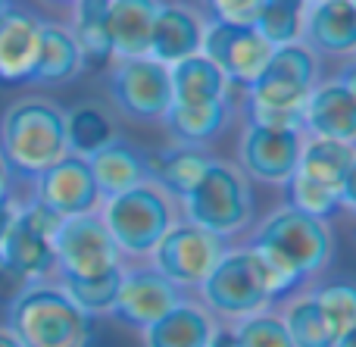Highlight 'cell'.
I'll return each instance as SVG.
<instances>
[{"label":"cell","instance_id":"18","mask_svg":"<svg viewBox=\"0 0 356 347\" xmlns=\"http://www.w3.org/2000/svg\"><path fill=\"white\" fill-rule=\"evenodd\" d=\"M303 44L309 50L347 56L356 54V3L353 0H322L307 6Z\"/></svg>","mask_w":356,"mask_h":347},{"label":"cell","instance_id":"27","mask_svg":"<svg viewBox=\"0 0 356 347\" xmlns=\"http://www.w3.org/2000/svg\"><path fill=\"white\" fill-rule=\"evenodd\" d=\"M169 81H172V104H209L228 97L225 75L203 54L169 66Z\"/></svg>","mask_w":356,"mask_h":347},{"label":"cell","instance_id":"15","mask_svg":"<svg viewBox=\"0 0 356 347\" xmlns=\"http://www.w3.org/2000/svg\"><path fill=\"white\" fill-rule=\"evenodd\" d=\"M303 150V131H278L247 125L241 135V172L266 185H284L294 175Z\"/></svg>","mask_w":356,"mask_h":347},{"label":"cell","instance_id":"38","mask_svg":"<svg viewBox=\"0 0 356 347\" xmlns=\"http://www.w3.org/2000/svg\"><path fill=\"white\" fill-rule=\"evenodd\" d=\"M16 210H19V204L13 197H0V244H3V238H6V232H10L13 219H16Z\"/></svg>","mask_w":356,"mask_h":347},{"label":"cell","instance_id":"32","mask_svg":"<svg viewBox=\"0 0 356 347\" xmlns=\"http://www.w3.org/2000/svg\"><path fill=\"white\" fill-rule=\"evenodd\" d=\"M282 323L288 329L294 347H334V332L328 329L322 310L316 307L313 294H300L294 298L282 313Z\"/></svg>","mask_w":356,"mask_h":347},{"label":"cell","instance_id":"11","mask_svg":"<svg viewBox=\"0 0 356 347\" xmlns=\"http://www.w3.org/2000/svg\"><path fill=\"white\" fill-rule=\"evenodd\" d=\"M272 44L259 35L253 25H234V22H207L203 29V47L200 54L219 66L228 85L250 88L259 79L272 56Z\"/></svg>","mask_w":356,"mask_h":347},{"label":"cell","instance_id":"4","mask_svg":"<svg viewBox=\"0 0 356 347\" xmlns=\"http://www.w3.org/2000/svg\"><path fill=\"white\" fill-rule=\"evenodd\" d=\"M181 207L188 223L222 238L244 232L247 223L253 219V197L244 172L222 160L209 163L207 172L194 185V191L181 200Z\"/></svg>","mask_w":356,"mask_h":347},{"label":"cell","instance_id":"8","mask_svg":"<svg viewBox=\"0 0 356 347\" xmlns=\"http://www.w3.org/2000/svg\"><path fill=\"white\" fill-rule=\"evenodd\" d=\"M63 225V216L38 204L35 197L29 204H19L16 219L0 244V260L10 269H16L22 279L44 282L50 273H56L54 238Z\"/></svg>","mask_w":356,"mask_h":347},{"label":"cell","instance_id":"26","mask_svg":"<svg viewBox=\"0 0 356 347\" xmlns=\"http://www.w3.org/2000/svg\"><path fill=\"white\" fill-rule=\"evenodd\" d=\"M232 106L225 100H209V104H172L163 116L166 131L175 138V144H194L203 147L213 138L222 135V129L228 125Z\"/></svg>","mask_w":356,"mask_h":347},{"label":"cell","instance_id":"10","mask_svg":"<svg viewBox=\"0 0 356 347\" xmlns=\"http://www.w3.org/2000/svg\"><path fill=\"white\" fill-rule=\"evenodd\" d=\"M56 273L88 279V275H104L110 269L122 266V250L116 248L113 235L106 232L104 219L97 213L63 219L60 232L54 238Z\"/></svg>","mask_w":356,"mask_h":347},{"label":"cell","instance_id":"16","mask_svg":"<svg viewBox=\"0 0 356 347\" xmlns=\"http://www.w3.org/2000/svg\"><path fill=\"white\" fill-rule=\"evenodd\" d=\"M44 19L38 13L10 3L0 13V85H29L41 47Z\"/></svg>","mask_w":356,"mask_h":347},{"label":"cell","instance_id":"1","mask_svg":"<svg viewBox=\"0 0 356 347\" xmlns=\"http://www.w3.org/2000/svg\"><path fill=\"white\" fill-rule=\"evenodd\" d=\"M0 154L13 175L35 179L60 156L66 147V113L44 97H22L6 106L0 116Z\"/></svg>","mask_w":356,"mask_h":347},{"label":"cell","instance_id":"45","mask_svg":"<svg viewBox=\"0 0 356 347\" xmlns=\"http://www.w3.org/2000/svg\"><path fill=\"white\" fill-rule=\"evenodd\" d=\"M50 3H69V6H72L75 0H50Z\"/></svg>","mask_w":356,"mask_h":347},{"label":"cell","instance_id":"33","mask_svg":"<svg viewBox=\"0 0 356 347\" xmlns=\"http://www.w3.org/2000/svg\"><path fill=\"white\" fill-rule=\"evenodd\" d=\"M284 191H288V207H294V210L307 213L313 219H322V223H328V219H334L341 213V194L300 175L297 169L284 181Z\"/></svg>","mask_w":356,"mask_h":347},{"label":"cell","instance_id":"39","mask_svg":"<svg viewBox=\"0 0 356 347\" xmlns=\"http://www.w3.org/2000/svg\"><path fill=\"white\" fill-rule=\"evenodd\" d=\"M334 81H338V85L344 88L347 94H350V97H353V104H356V60L347 63V66L341 69V75H338V79H334Z\"/></svg>","mask_w":356,"mask_h":347},{"label":"cell","instance_id":"30","mask_svg":"<svg viewBox=\"0 0 356 347\" xmlns=\"http://www.w3.org/2000/svg\"><path fill=\"white\" fill-rule=\"evenodd\" d=\"M119 285H122V266L110 269V273H104V275H88V279L60 275V288L88 316H110L113 304H116Z\"/></svg>","mask_w":356,"mask_h":347},{"label":"cell","instance_id":"37","mask_svg":"<svg viewBox=\"0 0 356 347\" xmlns=\"http://www.w3.org/2000/svg\"><path fill=\"white\" fill-rule=\"evenodd\" d=\"M341 207H350L356 213V156H353L350 169H347L344 181H341Z\"/></svg>","mask_w":356,"mask_h":347},{"label":"cell","instance_id":"20","mask_svg":"<svg viewBox=\"0 0 356 347\" xmlns=\"http://www.w3.org/2000/svg\"><path fill=\"white\" fill-rule=\"evenodd\" d=\"M147 160V181L156 185L166 197L184 200L194 185L200 181V175L207 172V166L213 163V156L207 154V147H194V144H172L163 147L156 154L144 156Z\"/></svg>","mask_w":356,"mask_h":347},{"label":"cell","instance_id":"46","mask_svg":"<svg viewBox=\"0 0 356 347\" xmlns=\"http://www.w3.org/2000/svg\"><path fill=\"white\" fill-rule=\"evenodd\" d=\"M313 3H322V0H307V6H313Z\"/></svg>","mask_w":356,"mask_h":347},{"label":"cell","instance_id":"31","mask_svg":"<svg viewBox=\"0 0 356 347\" xmlns=\"http://www.w3.org/2000/svg\"><path fill=\"white\" fill-rule=\"evenodd\" d=\"M303 19H307V0H263L253 29L272 47H284L303 41Z\"/></svg>","mask_w":356,"mask_h":347},{"label":"cell","instance_id":"25","mask_svg":"<svg viewBox=\"0 0 356 347\" xmlns=\"http://www.w3.org/2000/svg\"><path fill=\"white\" fill-rule=\"evenodd\" d=\"M72 38L81 50L85 69H106L113 63L110 41V0H75L72 3Z\"/></svg>","mask_w":356,"mask_h":347},{"label":"cell","instance_id":"21","mask_svg":"<svg viewBox=\"0 0 356 347\" xmlns=\"http://www.w3.org/2000/svg\"><path fill=\"white\" fill-rule=\"evenodd\" d=\"M216 335L219 323L213 313L184 298L150 329H144V347H209Z\"/></svg>","mask_w":356,"mask_h":347},{"label":"cell","instance_id":"3","mask_svg":"<svg viewBox=\"0 0 356 347\" xmlns=\"http://www.w3.org/2000/svg\"><path fill=\"white\" fill-rule=\"evenodd\" d=\"M97 210L116 248L129 257H150L160 238L175 225V210L169 197L150 181L100 200Z\"/></svg>","mask_w":356,"mask_h":347},{"label":"cell","instance_id":"5","mask_svg":"<svg viewBox=\"0 0 356 347\" xmlns=\"http://www.w3.org/2000/svg\"><path fill=\"white\" fill-rule=\"evenodd\" d=\"M197 291L203 298V307L213 316L228 319L253 316V313L266 310L272 304L263 260H259L257 248H250V244L228 250Z\"/></svg>","mask_w":356,"mask_h":347},{"label":"cell","instance_id":"13","mask_svg":"<svg viewBox=\"0 0 356 347\" xmlns=\"http://www.w3.org/2000/svg\"><path fill=\"white\" fill-rule=\"evenodd\" d=\"M184 300V291L178 285L160 275L154 266H135V269H122V285H119L116 304L113 313L122 325L129 329H150L156 319H163L172 307H178Z\"/></svg>","mask_w":356,"mask_h":347},{"label":"cell","instance_id":"2","mask_svg":"<svg viewBox=\"0 0 356 347\" xmlns=\"http://www.w3.org/2000/svg\"><path fill=\"white\" fill-rule=\"evenodd\" d=\"M6 329L22 347H91L94 316L79 310L60 285L31 282L6 304Z\"/></svg>","mask_w":356,"mask_h":347},{"label":"cell","instance_id":"22","mask_svg":"<svg viewBox=\"0 0 356 347\" xmlns=\"http://www.w3.org/2000/svg\"><path fill=\"white\" fill-rule=\"evenodd\" d=\"M85 160L91 166L94 185H97L104 200L147 181V160H144V154L131 147L129 141H122V138H113L110 144H104V147L94 150Z\"/></svg>","mask_w":356,"mask_h":347},{"label":"cell","instance_id":"6","mask_svg":"<svg viewBox=\"0 0 356 347\" xmlns=\"http://www.w3.org/2000/svg\"><path fill=\"white\" fill-rule=\"evenodd\" d=\"M247 244H259V248L272 250V254H278L282 260H288L300 275L313 279V275L322 273V269L328 266V260H332L334 238H332L328 223L313 219V216H307V213L284 204L282 210L269 213V216L253 229Z\"/></svg>","mask_w":356,"mask_h":347},{"label":"cell","instance_id":"40","mask_svg":"<svg viewBox=\"0 0 356 347\" xmlns=\"http://www.w3.org/2000/svg\"><path fill=\"white\" fill-rule=\"evenodd\" d=\"M13 179H16V175H13V169L6 166V160H3V154H0V197H13Z\"/></svg>","mask_w":356,"mask_h":347},{"label":"cell","instance_id":"29","mask_svg":"<svg viewBox=\"0 0 356 347\" xmlns=\"http://www.w3.org/2000/svg\"><path fill=\"white\" fill-rule=\"evenodd\" d=\"M116 138L113 119L104 106L97 104H79L66 113V147L75 156H91L104 144Z\"/></svg>","mask_w":356,"mask_h":347},{"label":"cell","instance_id":"17","mask_svg":"<svg viewBox=\"0 0 356 347\" xmlns=\"http://www.w3.org/2000/svg\"><path fill=\"white\" fill-rule=\"evenodd\" d=\"M203 22L191 6L184 3H160L154 22V35H150V54L163 66H175V63L188 60V56L200 54L203 47Z\"/></svg>","mask_w":356,"mask_h":347},{"label":"cell","instance_id":"28","mask_svg":"<svg viewBox=\"0 0 356 347\" xmlns=\"http://www.w3.org/2000/svg\"><path fill=\"white\" fill-rule=\"evenodd\" d=\"M353 156H356V144L325 141V138H309V141H303L297 172L341 194V181H344V175H347V169H350Z\"/></svg>","mask_w":356,"mask_h":347},{"label":"cell","instance_id":"35","mask_svg":"<svg viewBox=\"0 0 356 347\" xmlns=\"http://www.w3.org/2000/svg\"><path fill=\"white\" fill-rule=\"evenodd\" d=\"M313 300L322 310L328 329L334 332V338H341L344 332H350L356 325V285L353 282H328V285L313 288Z\"/></svg>","mask_w":356,"mask_h":347},{"label":"cell","instance_id":"24","mask_svg":"<svg viewBox=\"0 0 356 347\" xmlns=\"http://www.w3.org/2000/svg\"><path fill=\"white\" fill-rule=\"evenodd\" d=\"M163 0H110V41L119 60L150 54V35Z\"/></svg>","mask_w":356,"mask_h":347},{"label":"cell","instance_id":"36","mask_svg":"<svg viewBox=\"0 0 356 347\" xmlns=\"http://www.w3.org/2000/svg\"><path fill=\"white\" fill-rule=\"evenodd\" d=\"M213 10V19L219 22H234V25H253L263 10V0H207Z\"/></svg>","mask_w":356,"mask_h":347},{"label":"cell","instance_id":"42","mask_svg":"<svg viewBox=\"0 0 356 347\" xmlns=\"http://www.w3.org/2000/svg\"><path fill=\"white\" fill-rule=\"evenodd\" d=\"M334 347H356V325H353L350 332H344V335L334 341Z\"/></svg>","mask_w":356,"mask_h":347},{"label":"cell","instance_id":"19","mask_svg":"<svg viewBox=\"0 0 356 347\" xmlns=\"http://www.w3.org/2000/svg\"><path fill=\"white\" fill-rule=\"evenodd\" d=\"M303 131L325 141L356 144V104L338 81L313 88L303 106Z\"/></svg>","mask_w":356,"mask_h":347},{"label":"cell","instance_id":"47","mask_svg":"<svg viewBox=\"0 0 356 347\" xmlns=\"http://www.w3.org/2000/svg\"><path fill=\"white\" fill-rule=\"evenodd\" d=\"M353 3H356V0H353Z\"/></svg>","mask_w":356,"mask_h":347},{"label":"cell","instance_id":"34","mask_svg":"<svg viewBox=\"0 0 356 347\" xmlns=\"http://www.w3.org/2000/svg\"><path fill=\"white\" fill-rule=\"evenodd\" d=\"M228 338H232V347H294L282 316L269 310L234 319V325L228 329Z\"/></svg>","mask_w":356,"mask_h":347},{"label":"cell","instance_id":"12","mask_svg":"<svg viewBox=\"0 0 356 347\" xmlns=\"http://www.w3.org/2000/svg\"><path fill=\"white\" fill-rule=\"evenodd\" d=\"M110 94L116 106L131 119H163L172 106V81L169 66L156 63L154 56H131L119 60L110 79Z\"/></svg>","mask_w":356,"mask_h":347},{"label":"cell","instance_id":"43","mask_svg":"<svg viewBox=\"0 0 356 347\" xmlns=\"http://www.w3.org/2000/svg\"><path fill=\"white\" fill-rule=\"evenodd\" d=\"M209 347H232V338H228V332L219 329V335L213 338V344H209Z\"/></svg>","mask_w":356,"mask_h":347},{"label":"cell","instance_id":"9","mask_svg":"<svg viewBox=\"0 0 356 347\" xmlns=\"http://www.w3.org/2000/svg\"><path fill=\"white\" fill-rule=\"evenodd\" d=\"M316 79H319L316 50H309L303 41L284 44L272 50L259 79L247 88V100L263 106H282V110H303L316 88Z\"/></svg>","mask_w":356,"mask_h":347},{"label":"cell","instance_id":"7","mask_svg":"<svg viewBox=\"0 0 356 347\" xmlns=\"http://www.w3.org/2000/svg\"><path fill=\"white\" fill-rule=\"evenodd\" d=\"M228 250H232L228 238L213 235V232L184 219V223H175L160 238V244L150 250V266L181 291H188V288L203 285V279L219 266V260Z\"/></svg>","mask_w":356,"mask_h":347},{"label":"cell","instance_id":"41","mask_svg":"<svg viewBox=\"0 0 356 347\" xmlns=\"http://www.w3.org/2000/svg\"><path fill=\"white\" fill-rule=\"evenodd\" d=\"M0 347H22V344H19V338L13 335L6 325H0Z\"/></svg>","mask_w":356,"mask_h":347},{"label":"cell","instance_id":"44","mask_svg":"<svg viewBox=\"0 0 356 347\" xmlns=\"http://www.w3.org/2000/svg\"><path fill=\"white\" fill-rule=\"evenodd\" d=\"M10 3H13V0H0V13H3L6 6H10Z\"/></svg>","mask_w":356,"mask_h":347},{"label":"cell","instance_id":"23","mask_svg":"<svg viewBox=\"0 0 356 347\" xmlns=\"http://www.w3.org/2000/svg\"><path fill=\"white\" fill-rule=\"evenodd\" d=\"M81 72H85V63H81V50L75 44L72 31L60 22H44L41 47H38L35 72H31L29 85H41V88L69 85Z\"/></svg>","mask_w":356,"mask_h":347},{"label":"cell","instance_id":"14","mask_svg":"<svg viewBox=\"0 0 356 347\" xmlns=\"http://www.w3.org/2000/svg\"><path fill=\"white\" fill-rule=\"evenodd\" d=\"M35 200L54 210L56 216H85V213H97L100 207V191L94 185L91 166L85 156L66 154L47 166L41 175H35Z\"/></svg>","mask_w":356,"mask_h":347}]
</instances>
